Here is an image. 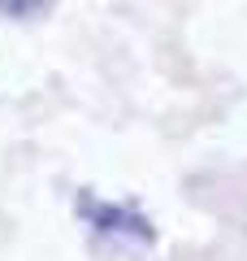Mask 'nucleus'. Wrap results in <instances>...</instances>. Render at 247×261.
I'll use <instances>...</instances> for the list:
<instances>
[{
    "instance_id": "1",
    "label": "nucleus",
    "mask_w": 247,
    "mask_h": 261,
    "mask_svg": "<svg viewBox=\"0 0 247 261\" xmlns=\"http://www.w3.org/2000/svg\"><path fill=\"white\" fill-rule=\"evenodd\" d=\"M78 209L87 214V222H91L100 235H126V240H139V244L152 240V222H147L139 209H130V205H113V200H91V196H82Z\"/></svg>"
},
{
    "instance_id": "2",
    "label": "nucleus",
    "mask_w": 247,
    "mask_h": 261,
    "mask_svg": "<svg viewBox=\"0 0 247 261\" xmlns=\"http://www.w3.org/2000/svg\"><path fill=\"white\" fill-rule=\"evenodd\" d=\"M48 9V0H0V13L5 18H18V22H30Z\"/></svg>"
}]
</instances>
